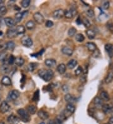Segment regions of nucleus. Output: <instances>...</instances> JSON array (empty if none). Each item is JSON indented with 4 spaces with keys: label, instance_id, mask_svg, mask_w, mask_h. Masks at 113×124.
Instances as JSON below:
<instances>
[{
    "label": "nucleus",
    "instance_id": "nucleus-1",
    "mask_svg": "<svg viewBox=\"0 0 113 124\" xmlns=\"http://www.w3.org/2000/svg\"><path fill=\"white\" fill-rule=\"evenodd\" d=\"M38 75L45 81H50L53 77L54 73L51 70H40L38 71Z\"/></svg>",
    "mask_w": 113,
    "mask_h": 124
},
{
    "label": "nucleus",
    "instance_id": "nucleus-2",
    "mask_svg": "<svg viewBox=\"0 0 113 124\" xmlns=\"http://www.w3.org/2000/svg\"><path fill=\"white\" fill-rule=\"evenodd\" d=\"M18 114L19 115L20 117L21 120L23 121L24 122H28L30 120V115L28 113L27 111L25 110L23 108H20L18 109L17 111Z\"/></svg>",
    "mask_w": 113,
    "mask_h": 124
},
{
    "label": "nucleus",
    "instance_id": "nucleus-3",
    "mask_svg": "<svg viewBox=\"0 0 113 124\" xmlns=\"http://www.w3.org/2000/svg\"><path fill=\"white\" fill-rule=\"evenodd\" d=\"M21 43L26 47H31L33 45L32 39L29 36H23L21 39Z\"/></svg>",
    "mask_w": 113,
    "mask_h": 124
},
{
    "label": "nucleus",
    "instance_id": "nucleus-4",
    "mask_svg": "<svg viewBox=\"0 0 113 124\" xmlns=\"http://www.w3.org/2000/svg\"><path fill=\"white\" fill-rule=\"evenodd\" d=\"M33 19L35 21V22L38 24H42L45 21V18L39 12L34 13L33 14Z\"/></svg>",
    "mask_w": 113,
    "mask_h": 124
},
{
    "label": "nucleus",
    "instance_id": "nucleus-5",
    "mask_svg": "<svg viewBox=\"0 0 113 124\" xmlns=\"http://www.w3.org/2000/svg\"><path fill=\"white\" fill-rule=\"evenodd\" d=\"M10 108V105L6 101H3L0 105V112L2 113H5L9 111Z\"/></svg>",
    "mask_w": 113,
    "mask_h": 124
},
{
    "label": "nucleus",
    "instance_id": "nucleus-6",
    "mask_svg": "<svg viewBox=\"0 0 113 124\" xmlns=\"http://www.w3.org/2000/svg\"><path fill=\"white\" fill-rule=\"evenodd\" d=\"M20 93L17 90H11L8 93V98L11 100H15L19 97Z\"/></svg>",
    "mask_w": 113,
    "mask_h": 124
},
{
    "label": "nucleus",
    "instance_id": "nucleus-7",
    "mask_svg": "<svg viewBox=\"0 0 113 124\" xmlns=\"http://www.w3.org/2000/svg\"><path fill=\"white\" fill-rule=\"evenodd\" d=\"M4 21H5L6 25L8 27L10 28H12L14 27L16 24V21H14V19L10 17L5 18V19H4Z\"/></svg>",
    "mask_w": 113,
    "mask_h": 124
},
{
    "label": "nucleus",
    "instance_id": "nucleus-8",
    "mask_svg": "<svg viewBox=\"0 0 113 124\" xmlns=\"http://www.w3.org/2000/svg\"><path fill=\"white\" fill-rule=\"evenodd\" d=\"M94 104L96 108H98V109H100V108H102V106L104 105L103 100L100 99L99 97H96L94 99Z\"/></svg>",
    "mask_w": 113,
    "mask_h": 124
},
{
    "label": "nucleus",
    "instance_id": "nucleus-9",
    "mask_svg": "<svg viewBox=\"0 0 113 124\" xmlns=\"http://www.w3.org/2000/svg\"><path fill=\"white\" fill-rule=\"evenodd\" d=\"M7 121L10 124H18L20 122V118L14 115H11L7 118Z\"/></svg>",
    "mask_w": 113,
    "mask_h": 124
},
{
    "label": "nucleus",
    "instance_id": "nucleus-10",
    "mask_svg": "<svg viewBox=\"0 0 113 124\" xmlns=\"http://www.w3.org/2000/svg\"><path fill=\"white\" fill-rule=\"evenodd\" d=\"M53 16L55 19H60L64 16V11L62 9H59L53 11Z\"/></svg>",
    "mask_w": 113,
    "mask_h": 124
},
{
    "label": "nucleus",
    "instance_id": "nucleus-11",
    "mask_svg": "<svg viewBox=\"0 0 113 124\" xmlns=\"http://www.w3.org/2000/svg\"><path fill=\"white\" fill-rule=\"evenodd\" d=\"M7 37L8 38H16L18 36V34L16 33V29L15 28H10L8 29L7 33Z\"/></svg>",
    "mask_w": 113,
    "mask_h": 124
},
{
    "label": "nucleus",
    "instance_id": "nucleus-12",
    "mask_svg": "<svg viewBox=\"0 0 113 124\" xmlns=\"http://www.w3.org/2000/svg\"><path fill=\"white\" fill-rule=\"evenodd\" d=\"M38 117L41 118V120H45L48 119V117H49V114H48V112L44 111V110H40V111L38 112Z\"/></svg>",
    "mask_w": 113,
    "mask_h": 124
},
{
    "label": "nucleus",
    "instance_id": "nucleus-13",
    "mask_svg": "<svg viewBox=\"0 0 113 124\" xmlns=\"http://www.w3.org/2000/svg\"><path fill=\"white\" fill-rule=\"evenodd\" d=\"M45 64L47 67H49V68H53L56 66L57 62L54 59H47L45 61Z\"/></svg>",
    "mask_w": 113,
    "mask_h": 124
},
{
    "label": "nucleus",
    "instance_id": "nucleus-14",
    "mask_svg": "<svg viewBox=\"0 0 113 124\" xmlns=\"http://www.w3.org/2000/svg\"><path fill=\"white\" fill-rule=\"evenodd\" d=\"M65 100L69 104H73L76 101L75 97H73L71 94L69 93L66 94L65 95Z\"/></svg>",
    "mask_w": 113,
    "mask_h": 124
},
{
    "label": "nucleus",
    "instance_id": "nucleus-15",
    "mask_svg": "<svg viewBox=\"0 0 113 124\" xmlns=\"http://www.w3.org/2000/svg\"><path fill=\"white\" fill-rule=\"evenodd\" d=\"M61 51L64 55H66L69 56H72L73 54V50L68 46H64L61 50Z\"/></svg>",
    "mask_w": 113,
    "mask_h": 124
},
{
    "label": "nucleus",
    "instance_id": "nucleus-16",
    "mask_svg": "<svg viewBox=\"0 0 113 124\" xmlns=\"http://www.w3.org/2000/svg\"><path fill=\"white\" fill-rule=\"evenodd\" d=\"M100 98L102 99L103 101H106V102H108L110 100V97L109 93L106 91H102L100 93Z\"/></svg>",
    "mask_w": 113,
    "mask_h": 124
},
{
    "label": "nucleus",
    "instance_id": "nucleus-17",
    "mask_svg": "<svg viewBox=\"0 0 113 124\" xmlns=\"http://www.w3.org/2000/svg\"><path fill=\"white\" fill-rule=\"evenodd\" d=\"M10 71H11L10 67H9V65L8 63H4L1 67V72L5 75L8 74L10 72Z\"/></svg>",
    "mask_w": 113,
    "mask_h": 124
},
{
    "label": "nucleus",
    "instance_id": "nucleus-18",
    "mask_svg": "<svg viewBox=\"0 0 113 124\" xmlns=\"http://www.w3.org/2000/svg\"><path fill=\"white\" fill-rule=\"evenodd\" d=\"M1 82L2 84L3 85H5V86H10V85H11L12 84L11 79L8 76H3Z\"/></svg>",
    "mask_w": 113,
    "mask_h": 124
},
{
    "label": "nucleus",
    "instance_id": "nucleus-19",
    "mask_svg": "<svg viewBox=\"0 0 113 124\" xmlns=\"http://www.w3.org/2000/svg\"><path fill=\"white\" fill-rule=\"evenodd\" d=\"M86 47L87 48V49L89 50V51H92V52H94L95 50H97V46L93 42H88V43H86Z\"/></svg>",
    "mask_w": 113,
    "mask_h": 124
},
{
    "label": "nucleus",
    "instance_id": "nucleus-20",
    "mask_svg": "<svg viewBox=\"0 0 113 124\" xmlns=\"http://www.w3.org/2000/svg\"><path fill=\"white\" fill-rule=\"evenodd\" d=\"M77 65V61L76 60H74V59H72L68 62L67 66L68 67V68L72 70V69H73L76 67Z\"/></svg>",
    "mask_w": 113,
    "mask_h": 124
},
{
    "label": "nucleus",
    "instance_id": "nucleus-21",
    "mask_svg": "<svg viewBox=\"0 0 113 124\" xmlns=\"http://www.w3.org/2000/svg\"><path fill=\"white\" fill-rule=\"evenodd\" d=\"M113 108V106H111V105H110V104H104L102 107V109L104 113H108L111 111Z\"/></svg>",
    "mask_w": 113,
    "mask_h": 124
},
{
    "label": "nucleus",
    "instance_id": "nucleus-22",
    "mask_svg": "<svg viewBox=\"0 0 113 124\" xmlns=\"http://www.w3.org/2000/svg\"><path fill=\"white\" fill-rule=\"evenodd\" d=\"M57 71L60 74H64L65 73V71H66V65L64 63H60L59 64V65L57 66Z\"/></svg>",
    "mask_w": 113,
    "mask_h": 124
},
{
    "label": "nucleus",
    "instance_id": "nucleus-23",
    "mask_svg": "<svg viewBox=\"0 0 113 124\" xmlns=\"http://www.w3.org/2000/svg\"><path fill=\"white\" fill-rule=\"evenodd\" d=\"M27 111L30 115H34L37 112V107L35 105H29L27 108Z\"/></svg>",
    "mask_w": 113,
    "mask_h": 124
},
{
    "label": "nucleus",
    "instance_id": "nucleus-24",
    "mask_svg": "<svg viewBox=\"0 0 113 124\" xmlns=\"http://www.w3.org/2000/svg\"><path fill=\"white\" fill-rule=\"evenodd\" d=\"M15 29H16V33H17L18 35H23V34H24L25 33L26 30L24 26H23V25L18 26L17 27H16Z\"/></svg>",
    "mask_w": 113,
    "mask_h": 124
},
{
    "label": "nucleus",
    "instance_id": "nucleus-25",
    "mask_svg": "<svg viewBox=\"0 0 113 124\" xmlns=\"http://www.w3.org/2000/svg\"><path fill=\"white\" fill-rule=\"evenodd\" d=\"M35 26H36V25H35V23L33 21L30 20L26 23V28H27L28 30H33L35 28Z\"/></svg>",
    "mask_w": 113,
    "mask_h": 124
},
{
    "label": "nucleus",
    "instance_id": "nucleus-26",
    "mask_svg": "<svg viewBox=\"0 0 113 124\" xmlns=\"http://www.w3.org/2000/svg\"><path fill=\"white\" fill-rule=\"evenodd\" d=\"M86 35L90 40H93L96 37V33L93 30H88L86 31Z\"/></svg>",
    "mask_w": 113,
    "mask_h": 124
},
{
    "label": "nucleus",
    "instance_id": "nucleus-27",
    "mask_svg": "<svg viewBox=\"0 0 113 124\" xmlns=\"http://www.w3.org/2000/svg\"><path fill=\"white\" fill-rule=\"evenodd\" d=\"M14 63L16 64V65L18 67H21L24 65L25 63V60L22 57H17L15 59V62Z\"/></svg>",
    "mask_w": 113,
    "mask_h": 124
},
{
    "label": "nucleus",
    "instance_id": "nucleus-28",
    "mask_svg": "<svg viewBox=\"0 0 113 124\" xmlns=\"http://www.w3.org/2000/svg\"><path fill=\"white\" fill-rule=\"evenodd\" d=\"M66 110H67L68 112H69L70 113H73L75 112V107L73 104H67L66 105Z\"/></svg>",
    "mask_w": 113,
    "mask_h": 124
},
{
    "label": "nucleus",
    "instance_id": "nucleus-29",
    "mask_svg": "<svg viewBox=\"0 0 113 124\" xmlns=\"http://www.w3.org/2000/svg\"><path fill=\"white\" fill-rule=\"evenodd\" d=\"M105 50L109 55H111L113 53V45L110 43L106 44L105 45Z\"/></svg>",
    "mask_w": 113,
    "mask_h": 124
},
{
    "label": "nucleus",
    "instance_id": "nucleus-30",
    "mask_svg": "<svg viewBox=\"0 0 113 124\" xmlns=\"http://www.w3.org/2000/svg\"><path fill=\"white\" fill-rule=\"evenodd\" d=\"M113 80V72H109L107 75L106 77L105 78V82L107 84L110 83L111 82H112V81Z\"/></svg>",
    "mask_w": 113,
    "mask_h": 124
},
{
    "label": "nucleus",
    "instance_id": "nucleus-31",
    "mask_svg": "<svg viewBox=\"0 0 113 124\" xmlns=\"http://www.w3.org/2000/svg\"><path fill=\"white\" fill-rule=\"evenodd\" d=\"M82 23L85 26V27L87 28H90L91 26V22L89 21V20L87 18H83L82 20Z\"/></svg>",
    "mask_w": 113,
    "mask_h": 124
},
{
    "label": "nucleus",
    "instance_id": "nucleus-32",
    "mask_svg": "<svg viewBox=\"0 0 113 124\" xmlns=\"http://www.w3.org/2000/svg\"><path fill=\"white\" fill-rule=\"evenodd\" d=\"M23 13H16L15 14V18H14V21H16V23H19L20 22L21 19H23Z\"/></svg>",
    "mask_w": 113,
    "mask_h": 124
},
{
    "label": "nucleus",
    "instance_id": "nucleus-33",
    "mask_svg": "<svg viewBox=\"0 0 113 124\" xmlns=\"http://www.w3.org/2000/svg\"><path fill=\"white\" fill-rule=\"evenodd\" d=\"M7 50H13L14 48H15V44L13 41H10L7 42Z\"/></svg>",
    "mask_w": 113,
    "mask_h": 124
},
{
    "label": "nucleus",
    "instance_id": "nucleus-34",
    "mask_svg": "<svg viewBox=\"0 0 113 124\" xmlns=\"http://www.w3.org/2000/svg\"><path fill=\"white\" fill-rule=\"evenodd\" d=\"M64 16H65L66 18H68V19H70V18L74 17L73 14H72V11H70V10H65V11H64Z\"/></svg>",
    "mask_w": 113,
    "mask_h": 124
},
{
    "label": "nucleus",
    "instance_id": "nucleus-35",
    "mask_svg": "<svg viewBox=\"0 0 113 124\" xmlns=\"http://www.w3.org/2000/svg\"><path fill=\"white\" fill-rule=\"evenodd\" d=\"M75 40H76L77 41L79 42V43H81V42H83V41H84L85 37L82 33H79L75 36Z\"/></svg>",
    "mask_w": 113,
    "mask_h": 124
},
{
    "label": "nucleus",
    "instance_id": "nucleus-36",
    "mask_svg": "<svg viewBox=\"0 0 113 124\" xmlns=\"http://www.w3.org/2000/svg\"><path fill=\"white\" fill-rule=\"evenodd\" d=\"M76 32H77L76 29H75L74 27H72V28H70L69 30V31H68V35H69V37H73V36H75V34H76Z\"/></svg>",
    "mask_w": 113,
    "mask_h": 124
},
{
    "label": "nucleus",
    "instance_id": "nucleus-37",
    "mask_svg": "<svg viewBox=\"0 0 113 124\" xmlns=\"http://www.w3.org/2000/svg\"><path fill=\"white\" fill-rule=\"evenodd\" d=\"M86 14L88 17L91 18H94L95 16V13L93 9H89L86 11Z\"/></svg>",
    "mask_w": 113,
    "mask_h": 124
},
{
    "label": "nucleus",
    "instance_id": "nucleus-38",
    "mask_svg": "<svg viewBox=\"0 0 113 124\" xmlns=\"http://www.w3.org/2000/svg\"><path fill=\"white\" fill-rule=\"evenodd\" d=\"M37 67V64L34 63H30L28 65V70L29 72H33L34 70H35V68Z\"/></svg>",
    "mask_w": 113,
    "mask_h": 124
},
{
    "label": "nucleus",
    "instance_id": "nucleus-39",
    "mask_svg": "<svg viewBox=\"0 0 113 124\" xmlns=\"http://www.w3.org/2000/svg\"><path fill=\"white\" fill-rule=\"evenodd\" d=\"M30 3H31L30 0H23V1H22L21 2V5L23 8H28V7L30 6Z\"/></svg>",
    "mask_w": 113,
    "mask_h": 124
},
{
    "label": "nucleus",
    "instance_id": "nucleus-40",
    "mask_svg": "<svg viewBox=\"0 0 113 124\" xmlns=\"http://www.w3.org/2000/svg\"><path fill=\"white\" fill-rule=\"evenodd\" d=\"M7 13V8H6L5 6H3V5L0 6V16H3V15H5Z\"/></svg>",
    "mask_w": 113,
    "mask_h": 124
},
{
    "label": "nucleus",
    "instance_id": "nucleus-41",
    "mask_svg": "<svg viewBox=\"0 0 113 124\" xmlns=\"http://www.w3.org/2000/svg\"><path fill=\"white\" fill-rule=\"evenodd\" d=\"M15 59H16V58L14 57V56L10 55L9 56V58L7 59V62H8V65H13L14 63V62H15Z\"/></svg>",
    "mask_w": 113,
    "mask_h": 124
},
{
    "label": "nucleus",
    "instance_id": "nucleus-42",
    "mask_svg": "<svg viewBox=\"0 0 113 124\" xmlns=\"http://www.w3.org/2000/svg\"><path fill=\"white\" fill-rule=\"evenodd\" d=\"M106 28L109 30V31H110L111 32H113V23L112 21H107L106 23Z\"/></svg>",
    "mask_w": 113,
    "mask_h": 124
},
{
    "label": "nucleus",
    "instance_id": "nucleus-43",
    "mask_svg": "<svg viewBox=\"0 0 113 124\" xmlns=\"http://www.w3.org/2000/svg\"><path fill=\"white\" fill-rule=\"evenodd\" d=\"M83 72V69L80 66H79L77 67V68L75 71V74L76 76H79V75H81V73Z\"/></svg>",
    "mask_w": 113,
    "mask_h": 124
},
{
    "label": "nucleus",
    "instance_id": "nucleus-44",
    "mask_svg": "<svg viewBox=\"0 0 113 124\" xmlns=\"http://www.w3.org/2000/svg\"><path fill=\"white\" fill-rule=\"evenodd\" d=\"M45 26L47 28H51L53 26V23L50 20H47L46 21V23H45Z\"/></svg>",
    "mask_w": 113,
    "mask_h": 124
},
{
    "label": "nucleus",
    "instance_id": "nucleus-45",
    "mask_svg": "<svg viewBox=\"0 0 113 124\" xmlns=\"http://www.w3.org/2000/svg\"><path fill=\"white\" fill-rule=\"evenodd\" d=\"M109 6H110V4L109 1H105L103 3V5H102V7H103V8L104 9V10H107V9H109Z\"/></svg>",
    "mask_w": 113,
    "mask_h": 124
},
{
    "label": "nucleus",
    "instance_id": "nucleus-46",
    "mask_svg": "<svg viewBox=\"0 0 113 124\" xmlns=\"http://www.w3.org/2000/svg\"><path fill=\"white\" fill-rule=\"evenodd\" d=\"M38 97H39V92H38V90H37V92H36L35 93V94H34V97L33 98V100L36 102V101H37L38 100Z\"/></svg>",
    "mask_w": 113,
    "mask_h": 124
},
{
    "label": "nucleus",
    "instance_id": "nucleus-47",
    "mask_svg": "<svg viewBox=\"0 0 113 124\" xmlns=\"http://www.w3.org/2000/svg\"><path fill=\"white\" fill-rule=\"evenodd\" d=\"M93 56L95 58H97L99 56H100V52L99 51V50H95V51L93 52Z\"/></svg>",
    "mask_w": 113,
    "mask_h": 124
},
{
    "label": "nucleus",
    "instance_id": "nucleus-48",
    "mask_svg": "<svg viewBox=\"0 0 113 124\" xmlns=\"http://www.w3.org/2000/svg\"><path fill=\"white\" fill-rule=\"evenodd\" d=\"M80 82L82 83H86V81H87L86 76H85V75H83V76H82L81 77H80Z\"/></svg>",
    "mask_w": 113,
    "mask_h": 124
},
{
    "label": "nucleus",
    "instance_id": "nucleus-49",
    "mask_svg": "<svg viewBox=\"0 0 113 124\" xmlns=\"http://www.w3.org/2000/svg\"><path fill=\"white\" fill-rule=\"evenodd\" d=\"M62 90H63L64 92H68L69 90V87L67 86V85H64L62 86Z\"/></svg>",
    "mask_w": 113,
    "mask_h": 124
},
{
    "label": "nucleus",
    "instance_id": "nucleus-50",
    "mask_svg": "<svg viewBox=\"0 0 113 124\" xmlns=\"http://www.w3.org/2000/svg\"><path fill=\"white\" fill-rule=\"evenodd\" d=\"M54 122H55V124H62V121L60 120L59 119H58L57 118H56Z\"/></svg>",
    "mask_w": 113,
    "mask_h": 124
},
{
    "label": "nucleus",
    "instance_id": "nucleus-51",
    "mask_svg": "<svg viewBox=\"0 0 113 124\" xmlns=\"http://www.w3.org/2000/svg\"><path fill=\"white\" fill-rule=\"evenodd\" d=\"M47 124H55L54 121L50 120L48 121V122H47Z\"/></svg>",
    "mask_w": 113,
    "mask_h": 124
},
{
    "label": "nucleus",
    "instance_id": "nucleus-52",
    "mask_svg": "<svg viewBox=\"0 0 113 124\" xmlns=\"http://www.w3.org/2000/svg\"><path fill=\"white\" fill-rule=\"evenodd\" d=\"M14 9L15 10H16V11H20V8H19V7L17 5H15V6H14Z\"/></svg>",
    "mask_w": 113,
    "mask_h": 124
},
{
    "label": "nucleus",
    "instance_id": "nucleus-53",
    "mask_svg": "<svg viewBox=\"0 0 113 124\" xmlns=\"http://www.w3.org/2000/svg\"><path fill=\"white\" fill-rule=\"evenodd\" d=\"M76 22L78 24H80V23H82V19H81V20H80V17H79V18H78V19H77V21H76Z\"/></svg>",
    "mask_w": 113,
    "mask_h": 124
},
{
    "label": "nucleus",
    "instance_id": "nucleus-54",
    "mask_svg": "<svg viewBox=\"0 0 113 124\" xmlns=\"http://www.w3.org/2000/svg\"><path fill=\"white\" fill-rule=\"evenodd\" d=\"M109 121L110 123H112V124H113V117H111L110 118L109 120Z\"/></svg>",
    "mask_w": 113,
    "mask_h": 124
},
{
    "label": "nucleus",
    "instance_id": "nucleus-55",
    "mask_svg": "<svg viewBox=\"0 0 113 124\" xmlns=\"http://www.w3.org/2000/svg\"><path fill=\"white\" fill-rule=\"evenodd\" d=\"M4 3H5L4 1H3V0H0V6H1V5H3Z\"/></svg>",
    "mask_w": 113,
    "mask_h": 124
},
{
    "label": "nucleus",
    "instance_id": "nucleus-56",
    "mask_svg": "<svg viewBox=\"0 0 113 124\" xmlns=\"http://www.w3.org/2000/svg\"><path fill=\"white\" fill-rule=\"evenodd\" d=\"M0 124H5L3 122H0Z\"/></svg>",
    "mask_w": 113,
    "mask_h": 124
},
{
    "label": "nucleus",
    "instance_id": "nucleus-57",
    "mask_svg": "<svg viewBox=\"0 0 113 124\" xmlns=\"http://www.w3.org/2000/svg\"><path fill=\"white\" fill-rule=\"evenodd\" d=\"M39 124H45L44 122H40Z\"/></svg>",
    "mask_w": 113,
    "mask_h": 124
},
{
    "label": "nucleus",
    "instance_id": "nucleus-58",
    "mask_svg": "<svg viewBox=\"0 0 113 124\" xmlns=\"http://www.w3.org/2000/svg\"><path fill=\"white\" fill-rule=\"evenodd\" d=\"M111 124L110 123H106V124Z\"/></svg>",
    "mask_w": 113,
    "mask_h": 124
},
{
    "label": "nucleus",
    "instance_id": "nucleus-59",
    "mask_svg": "<svg viewBox=\"0 0 113 124\" xmlns=\"http://www.w3.org/2000/svg\"></svg>",
    "mask_w": 113,
    "mask_h": 124
},
{
    "label": "nucleus",
    "instance_id": "nucleus-60",
    "mask_svg": "<svg viewBox=\"0 0 113 124\" xmlns=\"http://www.w3.org/2000/svg\"><path fill=\"white\" fill-rule=\"evenodd\" d=\"M0 101H1V97H0Z\"/></svg>",
    "mask_w": 113,
    "mask_h": 124
}]
</instances>
